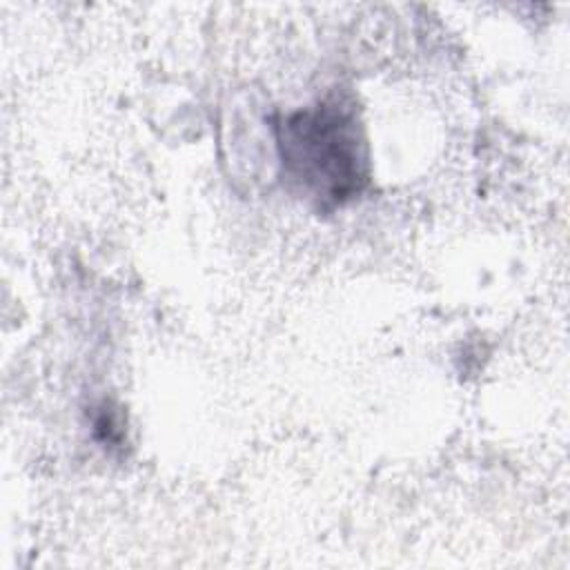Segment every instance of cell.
<instances>
[{"mask_svg":"<svg viewBox=\"0 0 570 570\" xmlns=\"http://www.w3.org/2000/svg\"><path fill=\"white\" fill-rule=\"evenodd\" d=\"M276 145L287 187L321 212L354 200L370 183L367 145L356 109L341 98L281 116Z\"/></svg>","mask_w":570,"mask_h":570,"instance_id":"1","label":"cell"}]
</instances>
